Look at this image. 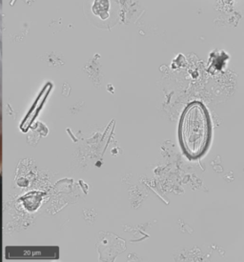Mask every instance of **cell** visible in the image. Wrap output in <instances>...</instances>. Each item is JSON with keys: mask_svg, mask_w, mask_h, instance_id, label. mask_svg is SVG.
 <instances>
[{"mask_svg": "<svg viewBox=\"0 0 244 262\" xmlns=\"http://www.w3.org/2000/svg\"><path fill=\"white\" fill-rule=\"evenodd\" d=\"M212 125L209 113L198 101L189 104L182 113L179 125V139L189 159L202 158L209 148Z\"/></svg>", "mask_w": 244, "mask_h": 262, "instance_id": "cell-1", "label": "cell"}, {"mask_svg": "<svg viewBox=\"0 0 244 262\" xmlns=\"http://www.w3.org/2000/svg\"><path fill=\"white\" fill-rule=\"evenodd\" d=\"M84 13L93 25L109 29L119 19V3L117 0H84Z\"/></svg>", "mask_w": 244, "mask_h": 262, "instance_id": "cell-2", "label": "cell"}]
</instances>
